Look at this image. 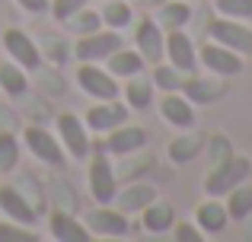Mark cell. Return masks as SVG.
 Here are the masks:
<instances>
[{"instance_id":"obj_1","label":"cell","mask_w":252,"mask_h":242,"mask_svg":"<svg viewBox=\"0 0 252 242\" xmlns=\"http://www.w3.org/2000/svg\"><path fill=\"white\" fill-rule=\"evenodd\" d=\"M93 150V162H90V191L99 204H112L118 194V182H115V169L109 162V153H105V143H96Z\"/></svg>"},{"instance_id":"obj_2","label":"cell","mask_w":252,"mask_h":242,"mask_svg":"<svg viewBox=\"0 0 252 242\" xmlns=\"http://www.w3.org/2000/svg\"><path fill=\"white\" fill-rule=\"evenodd\" d=\"M249 160L246 156H227L223 162H217L214 169H211L208 182H204V191L214 194V198H223L227 191H233L240 182L249 179Z\"/></svg>"},{"instance_id":"obj_3","label":"cell","mask_w":252,"mask_h":242,"mask_svg":"<svg viewBox=\"0 0 252 242\" xmlns=\"http://www.w3.org/2000/svg\"><path fill=\"white\" fill-rule=\"evenodd\" d=\"M118 48H125V38H122V32H115V29H99V32H90V35H80L77 38V45H74V57L77 61H90V64H99V61H105V57L112 54V51H118Z\"/></svg>"},{"instance_id":"obj_4","label":"cell","mask_w":252,"mask_h":242,"mask_svg":"<svg viewBox=\"0 0 252 242\" xmlns=\"http://www.w3.org/2000/svg\"><path fill=\"white\" fill-rule=\"evenodd\" d=\"M77 83H80V89L86 96H93V99H99V102L118 99V93H122L118 77H112L109 70H102L99 64H90V61H83L80 67H77Z\"/></svg>"},{"instance_id":"obj_5","label":"cell","mask_w":252,"mask_h":242,"mask_svg":"<svg viewBox=\"0 0 252 242\" xmlns=\"http://www.w3.org/2000/svg\"><path fill=\"white\" fill-rule=\"evenodd\" d=\"M208 32H211V42L223 45V48L236 51V54H252V29H246L236 19H230V16L214 19L208 26Z\"/></svg>"},{"instance_id":"obj_6","label":"cell","mask_w":252,"mask_h":242,"mask_svg":"<svg viewBox=\"0 0 252 242\" xmlns=\"http://www.w3.org/2000/svg\"><path fill=\"white\" fill-rule=\"evenodd\" d=\"M58 137H61L64 153H70L74 160L90 156V134H86V124L77 118L74 112H64L58 118Z\"/></svg>"},{"instance_id":"obj_7","label":"cell","mask_w":252,"mask_h":242,"mask_svg":"<svg viewBox=\"0 0 252 242\" xmlns=\"http://www.w3.org/2000/svg\"><path fill=\"white\" fill-rule=\"evenodd\" d=\"M128 102H118V99H109V102H99L86 112V128L96 131V134H109L115 131L118 124L128 121Z\"/></svg>"},{"instance_id":"obj_8","label":"cell","mask_w":252,"mask_h":242,"mask_svg":"<svg viewBox=\"0 0 252 242\" xmlns=\"http://www.w3.org/2000/svg\"><path fill=\"white\" fill-rule=\"evenodd\" d=\"M86 230H90V233H99V236L125 239L131 226H128V217H125L118 207L112 211L109 204H102V207H96V211L86 214Z\"/></svg>"},{"instance_id":"obj_9","label":"cell","mask_w":252,"mask_h":242,"mask_svg":"<svg viewBox=\"0 0 252 242\" xmlns=\"http://www.w3.org/2000/svg\"><path fill=\"white\" fill-rule=\"evenodd\" d=\"M3 48L23 70H35L42 64V51L35 48V42L23 29H6L3 32Z\"/></svg>"},{"instance_id":"obj_10","label":"cell","mask_w":252,"mask_h":242,"mask_svg":"<svg viewBox=\"0 0 252 242\" xmlns=\"http://www.w3.org/2000/svg\"><path fill=\"white\" fill-rule=\"evenodd\" d=\"M201 64L211 70V74L223 77V80H227V77L243 74V57L236 54V51L217 45V42H211V45H204V48H201Z\"/></svg>"},{"instance_id":"obj_11","label":"cell","mask_w":252,"mask_h":242,"mask_svg":"<svg viewBox=\"0 0 252 242\" xmlns=\"http://www.w3.org/2000/svg\"><path fill=\"white\" fill-rule=\"evenodd\" d=\"M26 147L32 150V156L42 162H48V166H61L64 162V147L58 137L48 134V128H26Z\"/></svg>"},{"instance_id":"obj_12","label":"cell","mask_w":252,"mask_h":242,"mask_svg":"<svg viewBox=\"0 0 252 242\" xmlns=\"http://www.w3.org/2000/svg\"><path fill=\"white\" fill-rule=\"evenodd\" d=\"M144 143H147V131L125 121V124H118L115 131H109V137H105V153L131 156V153H137V150H144Z\"/></svg>"},{"instance_id":"obj_13","label":"cell","mask_w":252,"mask_h":242,"mask_svg":"<svg viewBox=\"0 0 252 242\" xmlns=\"http://www.w3.org/2000/svg\"><path fill=\"white\" fill-rule=\"evenodd\" d=\"M166 57H169L172 67L182 70V74H191V70L198 67L195 45H191V38L185 35L182 29H172L169 35H166Z\"/></svg>"},{"instance_id":"obj_14","label":"cell","mask_w":252,"mask_h":242,"mask_svg":"<svg viewBox=\"0 0 252 242\" xmlns=\"http://www.w3.org/2000/svg\"><path fill=\"white\" fill-rule=\"evenodd\" d=\"M137 51H141V57L150 61V64H160L163 57H166V35H163V29L154 19L137 26Z\"/></svg>"},{"instance_id":"obj_15","label":"cell","mask_w":252,"mask_h":242,"mask_svg":"<svg viewBox=\"0 0 252 242\" xmlns=\"http://www.w3.org/2000/svg\"><path fill=\"white\" fill-rule=\"evenodd\" d=\"M0 211L23 226H35V207L29 204V198L19 188H10V185L0 188Z\"/></svg>"},{"instance_id":"obj_16","label":"cell","mask_w":252,"mask_h":242,"mask_svg":"<svg viewBox=\"0 0 252 242\" xmlns=\"http://www.w3.org/2000/svg\"><path fill=\"white\" fill-rule=\"evenodd\" d=\"M160 115L179 131H189L191 124H195V108H191V102L185 99V96H176V93H166L160 99Z\"/></svg>"},{"instance_id":"obj_17","label":"cell","mask_w":252,"mask_h":242,"mask_svg":"<svg viewBox=\"0 0 252 242\" xmlns=\"http://www.w3.org/2000/svg\"><path fill=\"white\" fill-rule=\"evenodd\" d=\"M227 220H230V214L220 201H204L195 211V226L204 230V233H211V236H220V233L227 230Z\"/></svg>"},{"instance_id":"obj_18","label":"cell","mask_w":252,"mask_h":242,"mask_svg":"<svg viewBox=\"0 0 252 242\" xmlns=\"http://www.w3.org/2000/svg\"><path fill=\"white\" fill-rule=\"evenodd\" d=\"M51 236L61 239V242H90V239H93V233L86 230L83 223H77L74 214L55 211V214H51Z\"/></svg>"},{"instance_id":"obj_19","label":"cell","mask_w":252,"mask_h":242,"mask_svg":"<svg viewBox=\"0 0 252 242\" xmlns=\"http://www.w3.org/2000/svg\"><path fill=\"white\" fill-rule=\"evenodd\" d=\"M141 220H144V230L147 233H166L172 223H176V211H172L169 201H150L147 207L141 211Z\"/></svg>"},{"instance_id":"obj_20","label":"cell","mask_w":252,"mask_h":242,"mask_svg":"<svg viewBox=\"0 0 252 242\" xmlns=\"http://www.w3.org/2000/svg\"><path fill=\"white\" fill-rule=\"evenodd\" d=\"M191 19V6L185 3V0H163L160 6H157V19L154 23L160 26V29H182L185 23Z\"/></svg>"},{"instance_id":"obj_21","label":"cell","mask_w":252,"mask_h":242,"mask_svg":"<svg viewBox=\"0 0 252 242\" xmlns=\"http://www.w3.org/2000/svg\"><path fill=\"white\" fill-rule=\"evenodd\" d=\"M105 61H109V74H112V77H125V80L144 70V57H141V51H131V48H118V51H112Z\"/></svg>"},{"instance_id":"obj_22","label":"cell","mask_w":252,"mask_h":242,"mask_svg":"<svg viewBox=\"0 0 252 242\" xmlns=\"http://www.w3.org/2000/svg\"><path fill=\"white\" fill-rule=\"evenodd\" d=\"M154 80L144 74L128 77L125 83V99H128V108H150V99H154Z\"/></svg>"},{"instance_id":"obj_23","label":"cell","mask_w":252,"mask_h":242,"mask_svg":"<svg viewBox=\"0 0 252 242\" xmlns=\"http://www.w3.org/2000/svg\"><path fill=\"white\" fill-rule=\"evenodd\" d=\"M154 198H157L154 185H131V188H125L122 194H115V204H118L122 214H137V211H144Z\"/></svg>"},{"instance_id":"obj_24","label":"cell","mask_w":252,"mask_h":242,"mask_svg":"<svg viewBox=\"0 0 252 242\" xmlns=\"http://www.w3.org/2000/svg\"><path fill=\"white\" fill-rule=\"evenodd\" d=\"M0 89H3L6 96H13V99L26 96V89H29V80H26L23 67H19L16 61H13V64H0Z\"/></svg>"},{"instance_id":"obj_25","label":"cell","mask_w":252,"mask_h":242,"mask_svg":"<svg viewBox=\"0 0 252 242\" xmlns=\"http://www.w3.org/2000/svg\"><path fill=\"white\" fill-rule=\"evenodd\" d=\"M102 19L109 29H115V32H122V29H128L131 26V19H134V10H131V3H125V0H105V6H102Z\"/></svg>"},{"instance_id":"obj_26","label":"cell","mask_w":252,"mask_h":242,"mask_svg":"<svg viewBox=\"0 0 252 242\" xmlns=\"http://www.w3.org/2000/svg\"><path fill=\"white\" fill-rule=\"evenodd\" d=\"M227 214L230 220H246L252 214V185L240 182L233 191H227Z\"/></svg>"},{"instance_id":"obj_27","label":"cell","mask_w":252,"mask_h":242,"mask_svg":"<svg viewBox=\"0 0 252 242\" xmlns=\"http://www.w3.org/2000/svg\"><path fill=\"white\" fill-rule=\"evenodd\" d=\"M182 89H185V99H189V102H201V106H211V102H217V99H220L223 83L189 80V83H182Z\"/></svg>"},{"instance_id":"obj_28","label":"cell","mask_w":252,"mask_h":242,"mask_svg":"<svg viewBox=\"0 0 252 242\" xmlns=\"http://www.w3.org/2000/svg\"><path fill=\"white\" fill-rule=\"evenodd\" d=\"M201 137L198 134H189V137H176L169 143V160L172 162H191L198 153H201Z\"/></svg>"},{"instance_id":"obj_29","label":"cell","mask_w":252,"mask_h":242,"mask_svg":"<svg viewBox=\"0 0 252 242\" xmlns=\"http://www.w3.org/2000/svg\"><path fill=\"white\" fill-rule=\"evenodd\" d=\"M19 162V140L10 131H0V172H13Z\"/></svg>"},{"instance_id":"obj_30","label":"cell","mask_w":252,"mask_h":242,"mask_svg":"<svg viewBox=\"0 0 252 242\" xmlns=\"http://www.w3.org/2000/svg\"><path fill=\"white\" fill-rule=\"evenodd\" d=\"M217 13L230 19H252V0H214Z\"/></svg>"},{"instance_id":"obj_31","label":"cell","mask_w":252,"mask_h":242,"mask_svg":"<svg viewBox=\"0 0 252 242\" xmlns=\"http://www.w3.org/2000/svg\"><path fill=\"white\" fill-rule=\"evenodd\" d=\"M64 26H67L70 32H77V35H90V32H99L102 23H99V13H83L80 10V13H74Z\"/></svg>"},{"instance_id":"obj_32","label":"cell","mask_w":252,"mask_h":242,"mask_svg":"<svg viewBox=\"0 0 252 242\" xmlns=\"http://www.w3.org/2000/svg\"><path fill=\"white\" fill-rule=\"evenodd\" d=\"M150 80H154V86L163 89V93H176V89L182 86V80H179V74H176V67H172V64H169V67H163V64H160V67L154 70V77H150Z\"/></svg>"},{"instance_id":"obj_33","label":"cell","mask_w":252,"mask_h":242,"mask_svg":"<svg viewBox=\"0 0 252 242\" xmlns=\"http://www.w3.org/2000/svg\"><path fill=\"white\" fill-rule=\"evenodd\" d=\"M0 242H38V236L13 220V223H0Z\"/></svg>"},{"instance_id":"obj_34","label":"cell","mask_w":252,"mask_h":242,"mask_svg":"<svg viewBox=\"0 0 252 242\" xmlns=\"http://www.w3.org/2000/svg\"><path fill=\"white\" fill-rule=\"evenodd\" d=\"M90 3V0H51V16L58 19V23H67L74 13H80L83 6Z\"/></svg>"},{"instance_id":"obj_35","label":"cell","mask_w":252,"mask_h":242,"mask_svg":"<svg viewBox=\"0 0 252 242\" xmlns=\"http://www.w3.org/2000/svg\"><path fill=\"white\" fill-rule=\"evenodd\" d=\"M176 239L179 242H201L204 236H201V230H198L195 223H179L176 226Z\"/></svg>"},{"instance_id":"obj_36","label":"cell","mask_w":252,"mask_h":242,"mask_svg":"<svg viewBox=\"0 0 252 242\" xmlns=\"http://www.w3.org/2000/svg\"><path fill=\"white\" fill-rule=\"evenodd\" d=\"M227 156H233V153H230V140L214 137V140H211V160H214V166H217V162H223Z\"/></svg>"},{"instance_id":"obj_37","label":"cell","mask_w":252,"mask_h":242,"mask_svg":"<svg viewBox=\"0 0 252 242\" xmlns=\"http://www.w3.org/2000/svg\"><path fill=\"white\" fill-rule=\"evenodd\" d=\"M23 10H29V13H45L48 10V0H16Z\"/></svg>"},{"instance_id":"obj_38","label":"cell","mask_w":252,"mask_h":242,"mask_svg":"<svg viewBox=\"0 0 252 242\" xmlns=\"http://www.w3.org/2000/svg\"><path fill=\"white\" fill-rule=\"evenodd\" d=\"M144 3H147V6H160L163 0H144Z\"/></svg>"}]
</instances>
